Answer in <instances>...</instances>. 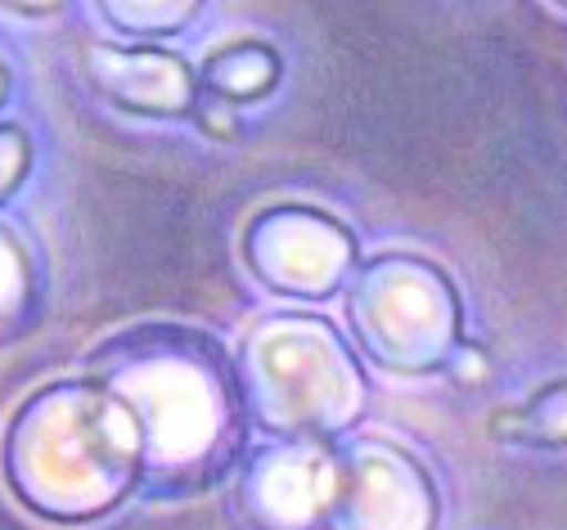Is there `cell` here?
Returning <instances> with one entry per match:
<instances>
[{
  "mask_svg": "<svg viewBox=\"0 0 567 530\" xmlns=\"http://www.w3.org/2000/svg\"><path fill=\"white\" fill-rule=\"evenodd\" d=\"M95 383L131 414L140 468L163 495L203 490L235 459V373L230 355L185 329H140L91 355Z\"/></svg>",
  "mask_w": 567,
  "mask_h": 530,
  "instance_id": "cell-1",
  "label": "cell"
},
{
  "mask_svg": "<svg viewBox=\"0 0 567 530\" xmlns=\"http://www.w3.org/2000/svg\"><path fill=\"white\" fill-rule=\"evenodd\" d=\"M140 468L131 414L100 383L32 396L6 436V477L41 517H91L126 495Z\"/></svg>",
  "mask_w": 567,
  "mask_h": 530,
  "instance_id": "cell-2",
  "label": "cell"
},
{
  "mask_svg": "<svg viewBox=\"0 0 567 530\" xmlns=\"http://www.w3.org/2000/svg\"><path fill=\"white\" fill-rule=\"evenodd\" d=\"M230 373L239 377L235 392L244 396L248 414L279 436H329L357 423L365 405V377L357 360L320 315L261 320L244 337Z\"/></svg>",
  "mask_w": 567,
  "mask_h": 530,
  "instance_id": "cell-3",
  "label": "cell"
},
{
  "mask_svg": "<svg viewBox=\"0 0 567 530\" xmlns=\"http://www.w3.org/2000/svg\"><path fill=\"white\" fill-rule=\"evenodd\" d=\"M455 311L451 279L419 257H379L347 292L351 329L383 368L396 373H429L446 364L460 329Z\"/></svg>",
  "mask_w": 567,
  "mask_h": 530,
  "instance_id": "cell-4",
  "label": "cell"
},
{
  "mask_svg": "<svg viewBox=\"0 0 567 530\" xmlns=\"http://www.w3.org/2000/svg\"><path fill=\"white\" fill-rule=\"evenodd\" d=\"M324 530H433V481L392 445L333 449L320 508Z\"/></svg>",
  "mask_w": 567,
  "mask_h": 530,
  "instance_id": "cell-5",
  "label": "cell"
},
{
  "mask_svg": "<svg viewBox=\"0 0 567 530\" xmlns=\"http://www.w3.org/2000/svg\"><path fill=\"white\" fill-rule=\"evenodd\" d=\"M244 257L257 270V279L275 292L329 297L357 261V239L320 207L275 202L252 216L244 235Z\"/></svg>",
  "mask_w": 567,
  "mask_h": 530,
  "instance_id": "cell-6",
  "label": "cell"
},
{
  "mask_svg": "<svg viewBox=\"0 0 567 530\" xmlns=\"http://www.w3.org/2000/svg\"><path fill=\"white\" fill-rule=\"evenodd\" d=\"M82 82L113 108L135 117H189L198 77L194 67L158 45H113L86 41L78 50Z\"/></svg>",
  "mask_w": 567,
  "mask_h": 530,
  "instance_id": "cell-7",
  "label": "cell"
},
{
  "mask_svg": "<svg viewBox=\"0 0 567 530\" xmlns=\"http://www.w3.org/2000/svg\"><path fill=\"white\" fill-rule=\"evenodd\" d=\"M333 472V449L324 445H275L244 464L235 508L248 530H316Z\"/></svg>",
  "mask_w": 567,
  "mask_h": 530,
  "instance_id": "cell-8",
  "label": "cell"
},
{
  "mask_svg": "<svg viewBox=\"0 0 567 530\" xmlns=\"http://www.w3.org/2000/svg\"><path fill=\"white\" fill-rule=\"evenodd\" d=\"M279 72H284L279 50L248 37V41H230L221 50H212L194 77H198L203 91L221 95L230 104H252V100H261L279 86Z\"/></svg>",
  "mask_w": 567,
  "mask_h": 530,
  "instance_id": "cell-9",
  "label": "cell"
},
{
  "mask_svg": "<svg viewBox=\"0 0 567 530\" xmlns=\"http://www.w3.org/2000/svg\"><path fill=\"white\" fill-rule=\"evenodd\" d=\"M491 436L509 445H536L558 449L563 445V383H549L540 396H532L523 409H505L491 418Z\"/></svg>",
  "mask_w": 567,
  "mask_h": 530,
  "instance_id": "cell-10",
  "label": "cell"
},
{
  "mask_svg": "<svg viewBox=\"0 0 567 530\" xmlns=\"http://www.w3.org/2000/svg\"><path fill=\"white\" fill-rule=\"evenodd\" d=\"M95 10L122 37H172L203 10V0H95Z\"/></svg>",
  "mask_w": 567,
  "mask_h": 530,
  "instance_id": "cell-11",
  "label": "cell"
},
{
  "mask_svg": "<svg viewBox=\"0 0 567 530\" xmlns=\"http://www.w3.org/2000/svg\"><path fill=\"white\" fill-rule=\"evenodd\" d=\"M32 301H37L32 257H28L23 239L10 230V225H0V324L19 320Z\"/></svg>",
  "mask_w": 567,
  "mask_h": 530,
  "instance_id": "cell-12",
  "label": "cell"
},
{
  "mask_svg": "<svg viewBox=\"0 0 567 530\" xmlns=\"http://www.w3.org/2000/svg\"><path fill=\"white\" fill-rule=\"evenodd\" d=\"M28 167H32V144L23 126L6 122L0 126V202H10V194L28 180Z\"/></svg>",
  "mask_w": 567,
  "mask_h": 530,
  "instance_id": "cell-13",
  "label": "cell"
},
{
  "mask_svg": "<svg viewBox=\"0 0 567 530\" xmlns=\"http://www.w3.org/2000/svg\"><path fill=\"white\" fill-rule=\"evenodd\" d=\"M189 117H194V126L207 131L212 139H235V135H239V113H235V104L221 100V95H212V91H203V86L194 91Z\"/></svg>",
  "mask_w": 567,
  "mask_h": 530,
  "instance_id": "cell-14",
  "label": "cell"
},
{
  "mask_svg": "<svg viewBox=\"0 0 567 530\" xmlns=\"http://www.w3.org/2000/svg\"><path fill=\"white\" fill-rule=\"evenodd\" d=\"M442 368L455 377L460 387H477V383H486V373H491V364H486V355L477 346H455Z\"/></svg>",
  "mask_w": 567,
  "mask_h": 530,
  "instance_id": "cell-15",
  "label": "cell"
},
{
  "mask_svg": "<svg viewBox=\"0 0 567 530\" xmlns=\"http://www.w3.org/2000/svg\"><path fill=\"white\" fill-rule=\"evenodd\" d=\"M68 6V0H0V10H14L23 19H50Z\"/></svg>",
  "mask_w": 567,
  "mask_h": 530,
  "instance_id": "cell-16",
  "label": "cell"
},
{
  "mask_svg": "<svg viewBox=\"0 0 567 530\" xmlns=\"http://www.w3.org/2000/svg\"><path fill=\"white\" fill-rule=\"evenodd\" d=\"M6 86H10V72H6V63H0V100H6Z\"/></svg>",
  "mask_w": 567,
  "mask_h": 530,
  "instance_id": "cell-17",
  "label": "cell"
},
{
  "mask_svg": "<svg viewBox=\"0 0 567 530\" xmlns=\"http://www.w3.org/2000/svg\"><path fill=\"white\" fill-rule=\"evenodd\" d=\"M554 6H563V0H554Z\"/></svg>",
  "mask_w": 567,
  "mask_h": 530,
  "instance_id": "cell-18",
  "label": "cell"
}]
</instances>
